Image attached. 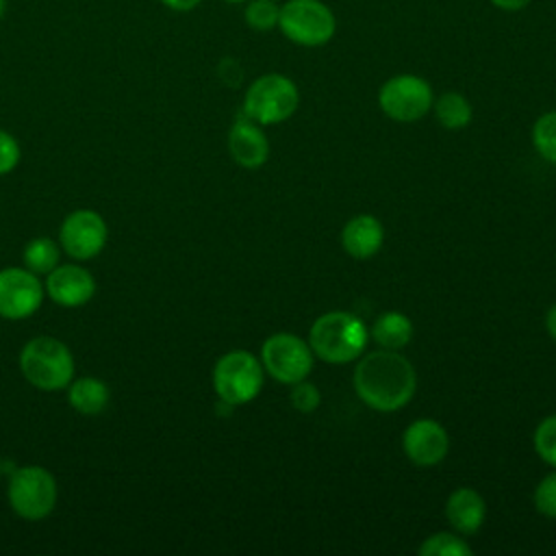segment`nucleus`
Here are the masks:
<instances>
[{
  "label": "nucleus",
  "mask_w": 556,
  "mask_h": 556,
  "mask_svg": "<svg viewBox=\"0 0 556 556\" xmlns=\"http://www.w3.org/2000/svg\"><path fill=\"white\" fill-rule=\"evenodd\" d=\"M371 337L384 350H402L413 337V321L400 311H387L374 321Z\"/></svg>",
  "instance_id": "obj_18"
},
{
  "label": "nucleus",
  "mask_w": 556,
  "mask_h": 556,
  "mask_svg": "<svg viewBox=\"0 0 556 556\" xmlns=\"http://www.w3.org/2000/svg\"><path fill=\"white\" fill-rule=\"evenodd\" d=\"M106 224L104 219L89 208L70 213L61 224V245L63 250L78 261L93 258L106 243Z\"/></svg>",
  "instance_id": "obj_11"
},
{
  "label": "nucleus",
  "mask_w": 556,
  "mask_h": 556,
  "mask_svg": "<svg viewBox=\"0 0 556 556\" xmlns=\"http://www.w3.org/2000/svg\"><path fill=\"white\" fill-rule=\"evenodd\" d=\"M532 143L536 152L549 161L556 163V111L543 113L534 126H532Z\"/></svg>",
  "instance_id": "obj_22"
},
{
  "label": "nucleus",
  "mask_w": 556,
  "mask_h": 556,
  "mask_svg": "<svg viewBox=\"0 0 556 556\" xmlns=\"http://www.w3.org/2000/svg\"><path fill=\"white\" fill-rule=\"evenodd\" d=\"M43 300V287L30 269L7 267L0 271V317L26 319Z\"/></svg>",
  "instance_id": "obj_10"
},
{
  "label": "nucleus",
  "mask_w": 556,
  "mask_h": 556,
  "mask_svg": "<svg viewBox=\"0 0 556 556\" xmlns=\"http://www.w3.org/2000/svg\"><path fill=\"white\" fill-rule=\"evenodd\" d=\"M313 356L308 341L293 332H276L261 348L263 369L282 384L304 380L313 369Z\"/></svg>",
  "instance_id": "obj_7"
},
{
  "label": "nucleus",
  "mask_w": 556,
  "mask_h": 556,
  "mask_svg": "<svg viewBox=\"0 0 556 556\" xmlns=\"http://www.w3.org/2000/svg\"><path fill=\"white\" fill-rule=\"evenodd\" d=\"M0 469H2V465H0Z\"/></svg>",
  "instance_id": "obj_33"
},
{
  "label": "nucleus",
  "mask_w": 556,
  "mask_h": 556,
  "mask_svg": "<svg viewBox=\"0 0 556 556\" xmlns=\"http://www.w3.org/2000/svg\"><path fill=\"white\" fill-rule=\"evenodd\" d=\"M434 115L443 128L458 130L471 122L473 111L465 96H460L456 91H447L434 102Z\"/></svg>",
  "instance_id": "obj_19"
},
{
  "label": "nucleus",
  "mask_w": 556,
  "mask_h": 556,
  "mask_svg": "<svg viewBox=\"0 0 556 556\" xmlns=\"http://www.w3.org/2000/svg\"><path fill=\"white\" fill-rule=\"evenodd\" d=\"M545 328H547V332H549V337L556 341V304L547 311V315H545Z\"/></svg>",
  "instance_id": "obj_30"
},
{
  "label": "nucleus",
  "mask_w": 556,
  "mask_h": 556,
  "mask_svg": "<svg viewBox=\"0 0 556 556\" xmlns=\"http://www.w3.org/2000/svg\"><path fill=\"white\" fill-rule=\"evenodd\" d=\"M161 2L174 11H191L200 4V0H161Z\"/></svg>",
  "instance_id": "obj_28"
},
{
  "label": "nucleus",
  "mask_w": 556,
  "mask_h": 556,
  "mask_svg": "<svg viewBox=\"0 0 556 556\" xmlns=\"http://www.w3.org/2000/svg\"><path fill=\"white\" fill-rule=\"evenodd\" d=\"M289 400H291V406L300 413H313L319 402H321V393L319 389L308 382L306 378L304 380H298L291 384V393H289Z\"/></svg>",
  "instance_id": "obj_25"
},
{
  "label": "nucleus",
  "mask_w": 556,
  "mask_h": 556,
  "mask_svg": "<svg viewBox=\"0 0 556 556\" xmlns=\"http://www.w3.org/2000/svg\"><path fill=\"white\" fill-rule=\"evenodd\" d=\"M280 7L274 0H252L245 9V22L256 30H269L278 24Z\"/></svg>",
  "instance_id": "obj_23"
},
{
  "label": "nucleus",
  "mask_w": 556,
  "mask_h": 556,
  "mask_svg": "<svg viewBox=\"0 0 556 556\" xmlns=\"http://www.w3.org/2000/svg\"><path fill=\"white\" fill-rule=\"evenodd\" d=\"M46 291L61 306H83L93 298L96 280L80 265H56L48 271Z\"/></svg>",
  "instance_id": "obj_13"
},
{
  "label": "nucleus",
  "mask_w": 556,
  "mask_h": 556,
  "mask_svg": "<svg viewBox=\"0 0 556 556\" xmlns=\"http://www.w3.org/2000/svg\"><path fill=\"white\" fill-rule=\"evenodd\" d=\"M226 2H243V0H226Z\"/></svg>",
  "instance_id": "obj_32"
},
{
  "label": "nucleus",
  "mask_w": 556,
  "mask_h": 556,
  "mask_svg": "<svg viewBox=\"0 0 556 556\" xmlns=\"http://www.w3.org/2000/svg\"><path fill=\"white\" fill-rule=\"evenodd\" d=\"M20 161V146L17 141L7 132L0 130V176L9 174Z\"/></svg>",
  "instance_id": "obj_27"
},
{
  "label": "nucleus",
  "mask_w": 556,
  "mask_h": 556,
  "mask_svg": "<svg viewBox=\"0 0 556 556\" xmlns=\"http://www.w3.org/2000/svg\"><path fill=\"white\" fill-rule=\"evenodd\" d=\"M445 517L456 532L471 534L482 526L486 517L484 497L471 486H458L445 502Z\"/></svg>",
  "instance_id": "obj_16"
},
{
  "label": "nucleus",
  "mask_w": 556,
  "mask_h": 556,
  "mask_svg": "<svg viewBox=\"0 0 556 556\" xmlns=\"http://www.w3.org/2000/svg\"><path fill=\"white\" fill-rule=\"evenodd\" d=\"M280 30L300 46H324L334 35V15L319 0H289L280 7Z\"/></svg>",
  "instance_id": "obj_8"
},
{
  "label": "nucleus",
  "mask_w": 556,
  "mask_h": 556,
  "mask_svg": "<svg viewBox=\"0 0 556 556\" xmlns=\"http://www.w3.org/2000/svg\"><path fill=\"white\" fill-rule=\"evenodd\" d=\"M369 339L365 324L348 311L319 315L308 330V345L315 356L330 365L350 363L363 354Z\"/></svg>",
  "instance_id": "obj_2"
},
{
  "label": "nucleus",
  "mask_w": 556,
  "mask_h": 556,
  "mask_svg": "<svg viewBox=\"0 0 556 556\" xmlns=\"http://www.w3.org/2000/svg\"><path fill=\"white\" fill-rule=\"evenodd\" d=\"M300 102L298 87L282 74L256 78L243 98V113L256 124H280L289 119Z\"/></svg>",
  "instance_id": "obj_5"
},
{
  "label": "nucleus",
  "mask_w": 556,
  "mask_h": 556,
  "mask_svg": "<svg viewBox=\"0 0 556 556\" xmlns=\"http://www.w3.org/2000/svg\"><path fill=\"white\" fill-rule=\"evenodd\" d=\"M384 241V228L374 215H356L341 230L343 250L358 261L374 256Z\"/></svg>",
  "instance_id": "obj_15"
},
{
  "label": "nucleus",
  "mask_w": 556,
  "mask_h": 556,
  "mask_svg": "<svg viewBox=\"0 0 556 556\" xmlns=\"http://www.w3.org/2000/svg\"><path fill=\"white\" fill-rule=\"evenodd\" d=\"M534 506L541 515L556 519V471L547 473L534 489Z\"/></svg>",
  "instance_id": "obj_26"
},
{
  "label": "nucleus",
  "mask_w": 556,
  "mask_h": 556,
  "mask_svg": "<svg viewBox=\"0 0 556 556\" xmlns=\"http://www.w3.org/2000/svg\"><path fill=\"white\" fill-rule=\"evenodd\" d=\"M402 450L417 467L439 465L450 450V437L445 428L434 419H417L402 434Z\"/></svg>",
  "instance_id": "obj_12"
},
{
  "label": "nucleus",
  "mask_w": 556,
  "mask_h": 556,
  "mask_svg": "<svg viewBox=\"0 0 556 556\" xmlns=\"http://www.w3.org/2000/svg\"><path fill=\"white\" fill-rule=\"evenodd\" d=\"M24 265L33 274H48L59 265V248L52 239L39 237L24 248Z\"/></svg>",
  "instance_id": "obj_20"
},
{
  "label": "nucleus",
  "mask_w": 556,
  "mask_h": 556,
  "mask_svg": "<svg viewBox=\"0 0 556 556\" xmlns=\"http://www.w3.org/2000/svg\"><path fill=\"white\" fill-rule=\"evenodd\" d=\"M228 150L230 156L248 169L261 167L269 159V141L265 132L245 113L237 117L228 130Z\"/></svg>",
  "instance_id": "obj_14"
},
{
  "label": "nucleus",
  "mask_w": 556,
  "mask_h": 556,
  "mask_svg": "<svg viewBox=\"0 0 556 556\" xmlns=\"http://www.w3.org/2000/svg\"><path fill=\"white\" fill-rule=\"evenodd\" d=\"M495 7H500V9H504V11H519V9H523L530 0H491Z\"/></svg>",
  "instance_id": "obj_29"
},
{
  "label": "nucleus",
  "mask_w": 556,
  "mask_h": 556,
  "mask_svg": "<svg viewBox=\"0 0 556 556\" xmlns=\"http://www.w3.org/2000/svg\"><path fill=\"white\" fill-rule=\"evenodd\" d=\"M20 367L24 378L43 391H59L67 387L74 376L72 352L52 337L30 339L20 354Z\"/></svg>",
  "instance_id": "obj_3"
},
{
  "label": "nucleus",
  "mask_w": 556,
  "mask_h": 556,
  "mask_svg": "<svg viewBox=\"0 0 556 556\" xmlns=\"http://www.w3.org/2000/svg\"><path fill=\"white\" fill-rule=\"evenodd\" d=\"M263 363L245 350H232L224 354L213 367L215 393L219 395V402L228 406L252 402L263 389Z\"/></svg>",
  "instance_id": "obj_4"
},
{
  "label": "nucleus",
  "mask_w": 556,
  "mask_h": 556,
  "mask_svg": "<svg viewBox=\"0 0 556 556\" xmlns=\"http://www.w3.org/2000/svg\"><path fill=\"white\" fill-rule=\"evenodd\" d=\"M534 450L552 467H556V415L545 417L534 430Z\"/></svg>",
  "instance_id": "obj_24"
},
{
  "label": "nucleus",
  "mask_w": 556,
  "mask_h": 556,
  "mask_svg": "<svg viewBox=\"0 0 556 556\" xmlns=\"http://www.w3.org/2000/svg\"><path fill=\"white\" fill-rule=\"evenodd\" d=\"M421 556H471V547L452 532H434L421 541L419 549Z\"/></svg>",
  "instance_id": "obj_21"
},
{
  "label": "nucleus",
  "mask_w": 556,
  "mask_h": 556,
  "mask_svg": "<svg viewBox=\"0 0 556 556\" xmlns=\"http://www.w3.org/2000/svg\"><path fill=\"white\" fill-rule=\"evenodd\" d=\"M9 504L24 519H43L56 504V480L39 465L20 467L9 482Z\"/></svg>",
  "instance_id": "obj_6"
},
{
  "label": "nucleus",
  "mask_w": 556,
  "mask_h": 556,
  "mask_svg": "<svg viewBox=\"0 0 556 556\" xmlns=\"http://www.w3.org/2000/svg\"><path fill=\"white\" fill-rule=\"evenodd\" d=\"M109 397H111L109 387L100 378H91V376L74 380L67 391V402L80 415H98L109 404Z\"/></svg>",
  "instance_id": "obj_17"
},
{
  "label": "nucleus",
  "mask_w": 556,
  "mask_h": 556,
  "mask_svg": "<svg viewBox=\"0 0 556 556\" xmlns=\"http://www.w3.org/2000/svg\"><path fill=\"white\" fill-rule=\"evenodd\" d=\"M4 11H7V0H0V20H2Z\"/></svg>",
  "instance_id": "obj_31"
},
{
  "label": "nucleus",
  "mask_w": 556,
  "mask_h": 556,
  "mask_svg": "<svg viewBox=\"0 0 556 556\" xmlns=\"http://www.w3.org/2000/svg\"><path fill=\"white\" fill-rule=\"evenodd\" d=\"M415 389V367L397 350L369 352L354 367V391L374 410L391 413L406 406Z\"/></svg>",
  "instance_id": "obj_1"
},
{
  "label": "nucleus",
  "mask_w": 556,
  "mask_h": 556,
  "mask_svg": "<svg viewBox=\"0 0 556 556\" xmlns=\"http://www.w3.org/2000/svg\"><path fill=\"white\" fill-rule=\"evenodd\" d=\"M380 109L395 122H417L432 106L430 85L413 74L389 78L378 93Z\"/></svg>",
  "instance_id": "obj_9"
}]
</instances>
